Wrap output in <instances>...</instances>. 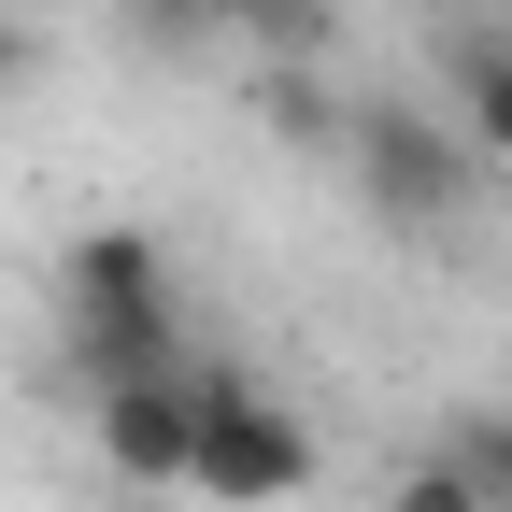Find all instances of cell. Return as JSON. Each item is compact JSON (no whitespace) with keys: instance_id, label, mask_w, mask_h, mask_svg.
<instances>
[{"instance_id":"1","label":"cell","mask_w":512,"mask_h":512,"mask_svg":"<svg viewBox=\"0 0 512 512\" xmlns=\"http://www.w3.org/2000/svg\"><path fill=\"white\" fill-rule=\"evenodd\" d=\"M43 299H57V370H72V399L185 370V299H171V242L157 228H128V214L72 228L57 271H43Z\"/></svg>"},{"instance_id":"2","label":"cell","mask_w":512,"mask_h":512,"mask_svg":"<svg viewBox=\"0 0 512 512\" xmlns=\"http://www.w3.org/2000/svg\"><path fill=\"white\" fill-rule=\"evenodd\" d=\"M342 171H356V200L399 228V242H441V228L484 200L470 128H456V114H427V100H356V128H342Z\"/></svg>"},{"instance_id":"3","label":"cell","mask_w":512,"mask_h":512,"mask_svg":"<svg viewBox=\"0 0 512 512\" xmlns=\"http://www.w3.org/2000/svg\"><path fill=\"white\" fill-rule=\"evenodd\" d=\"M200 498H214V512H285V498H313V427H299L285 384L200 370Z\"/></svg>"},{"instance_id":"4","label":"cell","mask_w":512,"mask_h":512,"mask_svg":"<svg viewBox=\"0 0 512 512\" xmlns=\"http://www.w3.org/2000/svg\"><path fill=\"white\" fill-rule=\"evenodd\" d=\"M86 456H100L128 498H200V356L157 370V384L86 399Z\"/></svg>"},{"instance_id":"5","label":"cell","mask_w":512,"mask_h":512,"mask_svg":"<svg viewBox=\"0 0 512 512\" xmlns=\"http://www.w3.org/2000/svg\"><path fill=\"white\" fill-rule=\"evenodd\" d=\"M441 86H456L470 157L512 171V15H456V29H441Z\"/></svg>"},{"instance_id":"6","label":"cell","mask_w":512,"mask_h":512,"mask_svg":"<svg viewBox=\"0 0 512 512\" xmlns=\"http://www.w3.org/2000/svg\"><path fill=\"white\" fill-rule=\"evenodd\" d=\"M328 15H342V0H214V29H228V43H271L285 72L328 57Z\"/></svg>"},{"instance_id":"7","label":"cell","mask_w":512,"mask_h":512,"mask_svg":"<svg viewBox=\"0 0 512 512\" xmlns=\"http://www.w3.org/2000/svg\"><path fill=\"white\" fill-rule=\"evenodd\" d=\"M384 512H498V498L470 484V456H456V441H427V456L384 484Z\"/></svg>"},{"instance_id":"8","label":"cell","mask_w":512,"mask_h":512,"mask_svg":"<svg viewBox=\"0 0 512 512\" xmlns=\"http://www.w3.org/2000/svg\"><path fill=\"white\" fill-rule=\"evenodd\" d=\"M441 441H456V456H470V484L512 512V413H470V427H441Z\"/></svg>"},{"instance_id":"9","label":"cell","mask_w":512,"mask_h":512,"mask_svg":"<svg viewBox=\"0 0 512 512\" xmlns=\"http://www.w3.org/2000/svg\"><path fill=\"white\" fill-rule=\"evenodd\" d=\"M15 72H29V15L0 0V86H15Z\"/></svg>"}]
</instances>
